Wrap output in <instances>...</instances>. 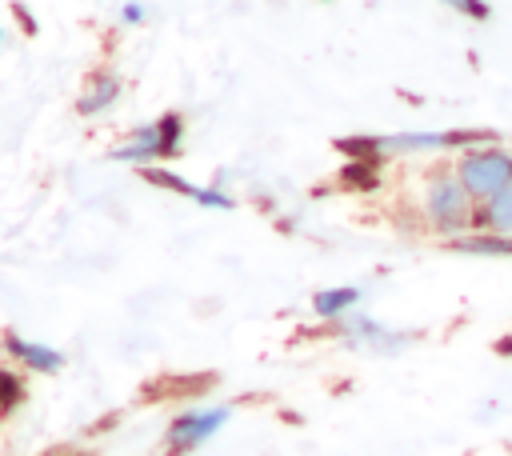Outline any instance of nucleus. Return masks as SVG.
I'll return each mask as SVG.
<instances>
[{"mask_svg":"<svg viewBox=\"0 0 512 456\" xmlns=\"http://www.w3.org/2000/svg\"><path fill=\"white\" fill-rule=\"evenodd\" d=\"M360 304V288H324L312 296V312L324 320H344Z\"/></svg>","mask_w":512,"mask_h":456,"instance_id":"nucleus-7","label":"nucleus"},{"mask_svg":"<svg viewBox=\"0 0 512 456\" xmlns=\"http://www.w3.org/2000/svg\"><path fill=\"white\" fill-rule=\"evenodd\" d=\"M4 348H8L24 368H32V372H56V368L64 364V356H60L56 348L36 344V340H24V336H16V332L4 336Z\"/></svg>","mask_w":512,"mask_h":456,"instance_id":"nucleus-5","label":"nucleus"},{"mask_svg":"<svg viewBox=\"0 0 512 456\" xmlns=\"http://www.w3.org/2000/svg\"><path fill=\"white\" fill-rule=\"evenodd\" d=\"M456 8H460V12H468V16H480V20L488 16V8H484V4H456Z\"/></svg>","mask_w":512,"mask_h":456,"instance_id":"nucleus-14","label":"nucleus"},{"mask_svg":"<svg viewBox=\"0 0 512 456\" xmlns=\"http://www.w3.org/2000/svg\"><path fill=\"white\" fill-rule=\"evenodd\" d=\"M456 252L468 256H512V240L508 236H492V232H468L460 240H452Z\"/></svg>","mask_w":512,"mask_h":456,"instance_id":"nucleus-9","label":"nucleus"},{"mask_svg":"<svg viewBox=\"0 0 512 456\" xmlns=\"http://www.w3.org/2000/svg\"><path fill=\"white\" fill-rule=\"evenodd\" d=\"M156 156H168L160 124H144V128H136L132 136H124L112 148V160H156Z\"/></svg>","mask_w":512,"mask_h":456,"instance_id":"nucleus-4","label":"nucleus"},{"mask_svg":"<svg viewBox=\"0 0 512 456\" xmlns=\"http://www.w3.org/2000/svg\"><path fill=\"white\" fill-rule=\"evenodd\" d=\"M452 172L464 184V192L472 196V204L476 208H488L508 188V180H512V148H504L496 140L476 144V148H468V152L456 156Z\"/></svg>","mask_w":512,"mask_h":456,"instance_id":"nucleus-2","label":"nucleus"},{"mask_svg":"<svg viewBox=\"0 0 512 456\" xmlns=\"http://www.w3.org/2000/svg\"><path fill=\"white\" fill-rule=\"evenodd\" d=\"M232 416L228 404H216V408H188L180 412L172 424H168V448L172 452H188L196 444H204L208 436H216V428Z\"/></svg>","mask_w":512,"mask_h":456,"instance_id":"nucleus-3","label":"nucleus"},{"mask_svg":"<svg viewBox=\"0 0 512 456\" xmlns=\"http://www.w3.org/2000/svg\"><path fill=\"white\" fill-rule=\"evenodd\" d=\"M116 100H120V76L100 72V76L88 80V88H84V96H80V116H100V112H108Z\"/></svg>","mask_w":512,"mask_h":456,"instance_id":"nucleus-6","label":"nucleus"},{"mask_svg":"<svg viewBox=\"0 0 512 456\" xmlns=\"http://www.w3.org/2000/svg\"><path fill=\"white\" fill-rule=\"evenodd\" d=\"M20 396H24L20 376H16V372H8V368H0V412L16 408V404H20Z\"/></svg>","mask_w":512,"mask_h":456,"instance_id":"nucleus-10","label":"nucleus"},{"mask_svg":"<svg viewBox=\"0 0 512 456\" xmlns=\"http://www.w3.org/2000/svg\"><path fill=\"white\" fill-rule=\"evenodd\" d=\"M160 136H164L168 156H176V152H180V136H184V124H180V116H176V112L160 116Z\"/></svg>","mask_w":512,"mask_h":456,"instance_id":"nucleus-11","label":"nucleus"},{"mask_svg":"<svg viewBox=\"0 0 512 456\" xmlns=\"http://www.w3.org/2000/svg\"><path fill=\"white\" fill-rule=\"evenodd\" d=\"M344 180L356 184V188H372L376 184V172H372V164H352V168H344Z\"/></svg>","mask_w":512,"mask_h":456,"instance_id":"nucleus-12","label":"nucleus"},{"mask_svg":"<svg viewBox=\"0 0 512 456\" xmlns=\"http://www.w3.org/2000/svg\"><path fill=\"white\" fill-rule=\"evenodd\" d=\"M120 16H124L128 24H140V16H144V8H140V4H124V8H120Z\"/></svg>","mask_w":512,"mask_h":456,"instance_id":"nucleus-13","label":"nucleus"},{"mask_svg":"<svg viewBox=\"0 0 512 456\" xmlns=\"http://www.w3.org/2000/svg\"><path fill=\"white\" fill-rule=\"evenodd\" d=\"M476 232H492V236H508L512 240V180L488 208H480V228Z\"/></svg>","mask_w":512,"mask_h":456,"instance_id":"nucleus-8","label":"nucleus"},{"mask_svg":"<svg viewBox=\"0 0 512 456\" xmlns=\"http://www.w3.org/2000/svg\"><path fill=\"white\" fill-rule=\"evenodd\" d=\"M0 44H4V32H0Z\"/></svg>","mask_w":512,"mask_h":456,"instance_id":"nucleus-15","label":"nucleus"},{"mask_svg":"<svg viewBox=\"0 0 512 456\" xmlns=\"http://www.w3.org/2000/svg\"><path fill=\"white\" fill-rule=\"evenodd\" d=\"M420 212H424L428 228L448 236V240H460V236L480 228V208L472 204V196L464 192V184L456 180L452 168H436V172L424 176Z\"/></svg>","mask_w":512,"mask_h":456,"instance_id":"nucleus-1","label":"nucleus"}]
</instances>
